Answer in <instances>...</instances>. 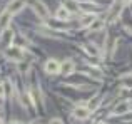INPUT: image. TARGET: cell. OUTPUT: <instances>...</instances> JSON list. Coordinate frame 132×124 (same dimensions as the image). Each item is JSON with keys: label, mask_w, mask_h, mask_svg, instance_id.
<instances>
[{"label": "cell", "mask_w": 132, "mask_h": 124, "mask_svg": "<svg viewBox=\"0 0 132 124\" xmlns=\"http://www.w3.org/2000/svg\"><path fill=\"white\" fill-rule=\"evenodd\" d=\"M30 5H32L34 12H35L40 19H47L48 17V9L44 2H40V0H30Z\"/></svg>", "instance_id": "cell-1"}, {"label": "cell", "mask_w": 132, "mask_h": 124, "mask_svg": "<svg viewBox=\"0 0 132 124\" xmlns=\"http://www.w3.org/2000/svg\"><path fill=\"white\" fill-rule=\"evenodd\" d=\"M5 56L9 57V59H12V60H22L23 59V52H22V49L20 47H7V50H5Z\"/></svg>", "instance_id": "cell-2"}, {"label": "cell", "mask_w": 132, "mask_h": 124, "mask_svg": "<svg viewBox=\"0 0 132 124\" xmlns=\"http://www.w3.org/2000/svg\"><path fill=\"white\" fill-rule=\"evenodd\" d=\"M74 118L75 119H80V121H84V119H87L90 116V109L87 107V106H77V107L74 109Z\"/></svg>", "instance_id": "cell-3"}, {"label": "cell", "mask_w": 132, "mask_h": 124, "mask_svg": "<svg viewBox=\"0 0 132 124\" xmlns=\"http://www.w3.org/2000/svg\"><path fill=\"white\" fill-rule=\"evenodd\" d=\"M23 7H25V0H12V2L9 3V7H7V12H9L10 15H13V13L20 12Z\"/></svg>", "instance_id": "cell-4"}, {"label": "cell", "mask_w": 132, "mask_h": 124, "mask_svg": "<svg viewBox=\"0 0 132 124\" xmlns=\"http://www.w3.org/2000/svg\"><path fill=\"white\" fill-rule=\"evenodd\" d=\"M45 72L47 74H57V72H60V62L55 60V59H48L45 62Z\"/></svg>", "instance_id": "cell-5"}, {"label": "cell", "mask_w": 132, "mask_h": 124, "mask_svg": "<svg viewBox=\"0 0 132 124\" xmlns=\"http://www.w3.org/2000/svg\"><path fill=\"white\" fill-rule=\"evenodd\" d=\"M122 9H124V5H122L120 2L114 3V5H112V9L109 10V20H116L117 17L120 15V12H122Z\"/></svg>", "instance_id": "cell-6"}, {"label": "cell", "mask_w": 132, "mask_h": 124, "mask_svg": "<svg viewBox=\"0 0 132 124\" xmlns=\"http://www.w3.org/2000/svg\"><path fill=\"white\" fill-rule=\"evenodd\" d=\"M55 17H57V20H62V22H65V20L70 19V12H69V10L65 9L64 5H62V7H59V9H57V12H55Z\"/></svg>", "instance_id": "cell-7"}, {"label": "cell", "mask_w": 132, "mask_h": 124, "mask_svg": "<svg viewBox=\"0 0 132 124\" xmlns=\"http://www.w3.org/2000/svg\"><path fill=\"white\" fill-rule=\"evenodd\" d=\"M72 71H74V62L72 60H64L60 64V74H64V75H67V74H72Z\"/></svg>", "instance_id": "cell-8"}, {"label": "cell", "mask_w": 132, "mask_h": 124, "mask_svg": "<svg viewBox=\"0 0 132 124\" xmlns=\"http://www.w3.org/2000/svg\"><path fill=\"white\" fill-rule=\"evenodd\" d=\"M129 109H130V104L127 101H122L120 104H117L116 107H114V114H126Z\"/></svg>", "instance_id": "cell-9"}, {"label": "cell", "mask_w": 132, "mask_h": 124, "mask_svg": "<svg viewBox=\"0 0 132 124\" xmlns=\"http://www.w3.org/2000/svg\"><path fill=\"white\" fill-rule=\"evenodd\" d=\"M13 32L10 29H5L3 30V34H2V44L3 45H10V44H12V40H13Z\"/></svg>", "instance_id": "cell-10"}, {"label": "cell", "mask_w": 132, "mask_h": 124, "mask_svg": "<svg viewBox=\"0 0 132 124\" xmlns=\"http://www.w3.org/2000/svg\"><path fill=\"white\" fill-rule=\"evenodd\" d=\"M10 17H12V15H10V13L7 12V10H5V12L2 13V15H0V29H3V30H5L7 27H9V22H10Z\"/></svg>", "instance_id": "cell-11"}, {"label": "cell", "mask_w": 132, "mask_h": 124, "mask_svg": "<svg viewBox=\"0 0 132 124\" xmlns=\"http://www.w3.org/2000/svg\"><path fill=\"white\" fill-rule=\"evenodd\" d=\"M104 27V20L102 19H94V22L89 25V29L90 30H100Z\"/></svg>", "instance_id": "cell-12"}, {"label": "cell", "mask_w": 132, "mask_h": 124, "mask_svg": "<svg viewBox=\"0 0 132 124\" xmlns=\"http://www.w3.org/2000/svg\"><path fill=\"white\" fill-rule=\"evenodd\" d=\"M94 19H95L94 15H90V13H87V15H84V17H82V20H80V25H82V27H89L90 24L94 22Z\"/></svg>", "instance_id": "cell-13"}, {"label": "cell", "mask_w": 132, "mask_h": 124, "mask_svg": "<svg viewBox=\"0 0 132 124\" xmlns=\"http://www.w3.org/2000/svg\"><path fill=\"white\" fill-rule=\"evenodd\" d=\"M65 9H67L69 10V12H77V10H79V7H77V3H75L74 2V0H67V2H65Z\"/></svg>", "instance_id": "cell-14"}, {"label": "cell", "mask_w": 132, "mask_h": 124, "mask_svg": "<svg viewBox=\"0 0 132 124\" xmlns=\"http://www.w3.org/2000/svg\"><path fill=\"white\" fill-rule=\"evenodd\" d=\"M122 82L127 86V87H132V74H129V75H122Z\"/></svg>", "instance_id": "cell-15"}, {"label": "cell", "mask_w": 132, "mask_h": 124, "mask_svg": "<svg viewBox=\"0 0 132 124\" xmlns=\"http://www.w3.org/2000/svg\"><path fill=\"white\" fill-rule=\"evenodd\" d=\"M85 50H87L89 54H92V56H97V47H94L92 44H87V45H85Z\"/></svg>", "instance_id": "cell-16"}, {"label": "cell", "mask_w": 132, "mask_h": 124, "mask_svg": "<svg viewBox=\"0 0 132 124\" xmlns=\"http://www.w3.org/2000/svg\"><path fill=\"white\" fill-rule=\"evenodd\" d=\"M48 124H64V122H62V119L54 118V119H50V122H48Z\"/></svg>", "instance_id": "cell-17"}, {"label": "cell", "mask_w": 132, "mask_h": 124, "mask_svg": "<svg viewBox=\"0 0 132 124\" xmlns=\"http://www.w3.org/2000/svg\"><path fill=\"white\" fill-rule=\"evenodd\" d=\"M3 94H5V87L3 84H0V97H3Z\"/></svg>", "instance_id": "cell-18"}, {"label": "cell", "mask_w": 132, "mask_h": 124, "mask_svg": "<svg viewBox=\"0 0 132 124\" xmlns=\"http://www.w3.org/2000/svg\"><path fill=\"white\" fill-rule=\"evenodd\" d=\"M19 67H20V71H27V69H29V64H20Z\"/></svg>", "instance_id": "cell-19"}, {"label": "cell", "mask_w": 132, "mask_h": 124, "mask_svg": "<svg viewBox=\"0 0 132 124\" xmlns=\"http://www.w3.org/2000/svg\"><path fill=\"white\" fill-rule=\"evenodd\" d=\"M12 124H20V122H12Z\"/></svg>", "instance_id": "cell-20"}, {"label": "cell", "mask_w": 132, "mask_h": 124, "mask_svg": "<svg viewBox=\"0 0 132 124\" xmlns=\"http://www.w3.org/2000/svg\"><path fill=\"white\" fill-rule=\"evenodd\" d=\"M97 124H104V122H97Z\"/></svg>", "instance_id": "cell-21"}, {"label": "cell", "mask_w": 132, "mask_h": 124, "mask_svg": "<svg viewBox=\"0 0 132 124\" xmlns=\"http://www.w3.org/2000/svg\"><path fill=\"white\" fill-rule=\"evenodd\" d=\"M0 124H2V121H0Z\"/></svg>", "instance_id": "cell-22"}]
</instances>
